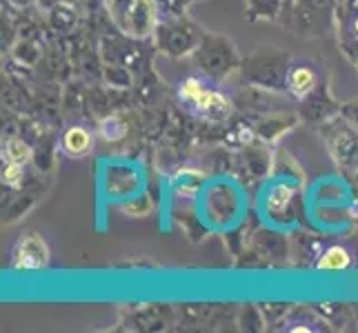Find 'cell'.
I'll return each mask as SVG.
<instances>
[{
	"label": "cell",
	"mask_w": 358,
	"mask_h": 333,
	"mask_svg": "<svg viewBox=\"0 0 358 333\" xmlns=\"http://www.w3.org/2000/svg\"><path fill=\"white\" fill-rule=\"evenodd\" d=\"M180 98L196 111V114L212 118V120H223L231 111V103L223 91L209 89L205 82L196 78H187L180 84Z\"/></svg>",
	"instance_id": "6da1fadb"
},
{
	"label": "cell",
	"mask_w": 358,
	"mask_h": 333,
	"mask_svg": "<svg viewBox=\"0 0 358 333\" xmlns=\"http://www.w3.org/2000/svg\"><path fill=\"white\" fill-rule=\"evenodd\" d=\"M49 262V249L38 233H27L14 249V267L22 271H38Z\"/></svg>",
	"instance_id": "7a4b0ae2"
},
{
	"label": "cell",
	"mask_w": 358,
	"mask_h": 333,
	"mask_svg": "<svg viewBox=\"0 0 358 333\" xmlns=\"http://www.w3.org/2000/svg\"><path fill=\"white\" fill-rule=\"evenodd\" d=\"M63 149L73 158L87 156L92 151V133L87 129H83V127L67 129L65 135H63Z\"/></svg>",
	"instance_id": "3957f363"
},
{
	"label": "cell",
	"mask_w": 358,
	"mask_h": 333,
	"mask_svg": "<svg viewBox=\"0 0 358 333\" xmlns=\"http://www.w3.org/2000/svg\"><path fill=\"white\" fill-rule=\"evenodd\" d=\"M352 265V256L345 246H329V249L320 256L318 260V269L320 271H343Z\"/></svg>",
	"instance_id": "277c9868"
},
{
	"label": "cell",
	"mask_w": 358,
	"mask_h": 333,
	"mask_svg": "<svg viewBox=\"0 0 358 333\" xmlns=\"http://www.w3.org/2000/svg\"><path fill=\"white\" fill-rule=\"evenodd\" d=\"M314 82H316V76H314V71L312 69H307V67H296L292 73H289V91L294 96H305V94H310L312 87H314Z\"/></svg>",
	"instance_id": "5b68a950"
},
{
	"label": "cell",
	"mask_w": 358,
	"mask_h": 333,
	"mask_svg": "<svg viewBox=\"0 0 358 333\" xmlns=\"http://www.w3.org/2000/svg\"><path fill=\"white\" fill-rule=\"evenodd\" d=\"M7 163H18V165H27L31 160V149L27 142H22L20 138H9L5 142V151H3Z\"/></svg>",
	"instance_id": "8992f818"
},
{
	"label": "cell",
	"mask_w": 358,
	"mask_h": 333,
	"mask_svg": "<svg viewBox=\"0 0 358 333\" xmlns=\"http://www.w3.org/2000/svg\"><path fill=\"white\" fill-rule=\"evenodd\" d=\"M292 195H294L292 187H287V184H276V187L269 191V198H267L269 212H282V209L289 205Z\"/></svg>",
	"instance_id": "52a82bcc"
},
{
	"label": "cell",
	"mask_w": 358,
	"mask_h": 333,
	"mask_svg": "<svg viewBox=\"0 0 358 333\" xmlns=\"http://www.w3.org/2000/svg\"><path fill=\"white\" fill-rule=\"evenodd\" d=\"M125 131H127L125 122H122L120 118H116V116L105 118V120L101 122V135H103L105 140H109V142L120 140L122 135H125Z\"/></svg>",
	"instance_id": "ba28073f"
},
{
	"label": "cell",
	"mask_w": 358,
	"mask_h": 333,
	"mask_svg": "<svg viewBox=\"0 0 358 333\" xmlns=\"http://www.w3.org/2000/svg\"><path fill=\"white\" fill-rule=\"evenodd\" d=\"M22 176H24V165H18V163H7V165H5V169H3V180L9 184V187H20Z\"/></svg>",
	"instance_id": "9c48e42d"
},
{
	"label": "cell",
	"mask_w": 358,
	"mask_h": 333,
	"mask_svg": "<svg viewBox=\"0 0 358 333\" xmlns=\"http://www.w3.org/2000/svg\"><path fill=\"white\" fill-rule=\"evenodd\" d=\"M354 31H356V36H358V18L354 20Z\"/></svg>",
	"instance_id": "30bf717a"
}]
</instances>
